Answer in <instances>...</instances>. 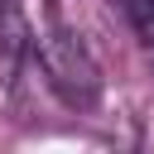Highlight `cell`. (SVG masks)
I'll list each match as a JSON object with an SVG mask.
<instances>
[{
	"instance_id": "1",
	"label": "cell",
	"mask_w": 154,
	"mask_h": 154,
	"mask_svg": "<svg viewBox=\"0 0 154 154\" xmlns=\"http://www.w3.org/2000/svg\"><path fill=\"white\" fill-rule=\"evenodd\" d=\"M34 53H38V67H43L48 87H53L67 106L87 111V106L101 101V67H96L91 48L82 43V34H72L67 24L53 19V24L34 38Z\"/></svg>"
},
{
	"instance_id": "2",
	"label": "cell",
	"mask_w": 154,
	"mask_h": 154,
	"mask_svg": "<svg viewBox=\"0 0 154 154\" xmlns=\"http://www.w3.org/2000/svg\"><path fill=\"white\" fill-rule=\"evenodd\" d=\"M29 48H34V29L24 19V5L19 0H0V58L14 67Z\"/></svg>"
},
{
	"instance_id": "3",
	"label": "cell",
	"mask_w": 154,
	"mask_h": 154,
	"mask_svg": "<svg viewBox=\"0 0 154 154\" xmlns=\"http://www.w3.org/2000/svg\"><path fill=\"white\" fill-rule=\"evenodd\" d=\"M120 10L130 14V24L154 43V0H120Z\"/></svg>"
}]
</instances>
